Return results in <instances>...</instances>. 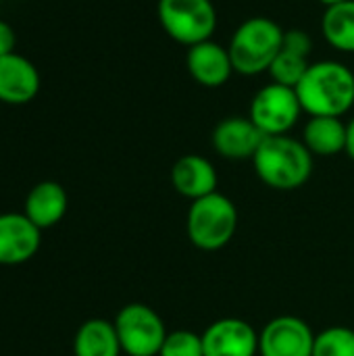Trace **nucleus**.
Listing matches in <instances>:
<instances>
[{
  "label": "nucleus",
  "instance_id": "nucleus-1",
  "mask_svg": "<svg viewBox=\"0 0 354 356\" xmlns=\"http://www.w3.org/2000/svg\"><path fill=\"white\" fill-rule=\"evenodd\" d=\"M294 90L309 117H342L354 106V73L338 60L311 63Z\"/></svg>",
  "mask_w": 354,
  "mask_h": 356
},
{
  "label": "nucleus",
  "instance_id": "nucleus-2",
  "mask_svg": "<svg viewBox=\"0 0 354 356\" xmlns=\"http://www.w3.org/2000/svg\"><path fill=\"white\" fill-rule=\"evenodd\" d=\"M252 165L265 186L290 192L309 181L313 173V154L300 140L290 138L288 134L265 136L252 156Z\"/></svg>",
  "mask_w": 354,
  "mask_h": 356
},
{
  "label": "nucleus",
  "instance_id": "nucleus-3",
  "mask_svg": "<svg viewBox=\"0 0 354 356\" xmlns=\"http://www.w3.org/2000/svg\"><path fill=\"white\" fill-rule=\"evenodd\" d=\"M284 44V29L269 17H250L238 25L230 40L234 71L240 75H259L269 71Z\"/></svg>",
  "mask_w": 354,
  "mask_h": 356
},
{
  "label": "nucleus",
  "instance_id": "nucleus-4",
  "mask_svg": "<svg viewBox=\"0 0 354 356\" xmlns=\"http://www.w3.org/2000/svg\"><path fill=\"white\" fill-rule=\"evenodd\" d=\"M238 229V209L236 204L213 192L204 198L192 200L186 217V232L190 242L207 252L221 250L232 242Z\"/></svg>",
  "mask_w": 354,
  "mask_h": 356
},
{
  "label": "nucleus",
  "instance_id": "nucleus-5",
  "mask_svg": "<svg viewBox=\"0 0 354 356\" xmlns=\"http://www.w3.org/2000/svg\"><path fill=\"white\" fill-rule=\"evenodd\" d=\"M156 10L165 33L186 48L211 40L217 29L213 0H159Z\"/></svg>",
  "mask_w": 354,
  "mask_h": 356
},
{
  "label": "nucleus",
  "instance_id": "nucleus-6",
  "mask_svg": "<svg viewBox=\"0 0 354 356\" xmlns=\"http://www.w3.org/2000/svg\"><path fill=\"white\" fill-rule=\"evenodd\" d=\"M121 350L127 356H159L167 330L159 313L142 302L125 305L115 317Z\"/></svg>",
  "mask_w": 354,
  "mask_h": 356
},
{
  "label": "nucleus",
  "instance_id": "nucleus-7",
  "mask_svg": "<svg viewBox=\"0 0 354 356\" xmlns=\"http://www.w3.org/2000/svg\"><path fill=\"white\" fill-rule=\"evenodd\" d=\"M300 113L296 90L271 81L252 96L248 117L263 136H286L298 123Z\"/></svg>",
  "mask_w": 354,
  "mask_h": 356
},
{
  "label": "nucleus",
  "instance_id": "nucleus-8",
  "mask_svg": "<svg viewBox=\"0 0 354 356\" xmlns=\"http://www.w3.org/2000/svg\"><path fill=\"white\" fill-rule=\"evenodd\" d=\"M315 334L309 323L294 315L271 319L259 334L261 356H313Z\"/></svg>",
  "mask_w": 354,
  "mask_h": 356
},
{
  "label": "nucleus",
  "instance_id": "nucleus-9",
  "mask_svg": "<svg viewBox=\"0 0 354 356\" xmlns=\"http://www.w3.org/2000/svg\"><path fill=\"white\" fill-rule=\"evenodd\" d=\"M42 244V229L25 213H0V265L31 261Z\"/></svg>",
  "mask_w": 354,
  "mask_h": 356
},
{
  "label": "nucleus",
  "instance_id": "nucleus-10",
  "mask_svg": "<svg viewBox=\"0 0 354 356\" xmlns=\"http://www.w3.org/2000/svg\"><path fill=\"white\" fill-rule=\"evenodd\" d=\"M202 348L204 356H257L259 334L244 319L223 317L204 330Z\"/></svg>",
  "mask_w": 354,
  "mask_h": 356
},
{
  "label": "nucleus",
  "instance_id": "nucleus-11",
  "mask_svg": "<svg viewBox=\"0 0 354 356\" xmlns=\"http://www.w3.org/2000/svg\"><path fill=\"white\" fill-rule=\"evenodd\" d=\"M263 140V131L250 121V117H227L217 123L211 136L215 152L227 161L252 159Z\"/></svg>",
  "mask_w": 354,
  "mask_h": 356
},
{
  "label": "nucleus",
  "instance_id": "nucleus-12",
  "mask_svg": "<svg viewBox=\"0 0 354 356\" xmlns=\"http://www.w3.org/2000/svg\"><path fill=\"white\" fill-rule=\"evenodd\" d=\"M42 79L38 67L23 54L0 56V102L21 106L31 102L40 92Z\"/></svg>",
  "mask_w": 354,
  "mask_h": 356
},
{
  "label": "nucleus",
  "instance_id": "nucleus-13",
  "mask_svg": "<svg viewBox=\"0 0 354 356\" xmlns=\"http://www.w3.org/2000/svg\"><path fill=\"white\" fill-rule=\"evenodd\" d=\"M186 69L190 77L202 88H221L234 73L227 46H221L213 40L188 48Z\"/></svg>",
  "mask_w": 354,
  "mask_h": 356
},
{
  "label": "nucleus",
  "instance_id": "nucleus-14",
  "mask_svg": "<svg viewBox=\"0 0 354 356\" xmlns=\"http://www.w3.org/2000/svg\"><path fill=\"white\" fill-rule=\"evenodd\" d=\"M217 171L213 163L200 154H186L171 169V184L184 198L198 200L217 192Z\"/></svg>",
  "mask_w": 354,
  "mask_h": 356
},
{
  "label": "nucleus",
  "instance_id": "nucleus-15",
  "mask_svg": "<svg viewBox=\"0 0 354 356\" xmlns=\"http://www.w3.org/2000/svg\"><path fill=\"white\" fill-rule=\"evenodd\" d=\"M69 209V196L56 181H40L25 196L23 213L44 232L63 221Z\"/></svg>",
  "mask_w": 354,
  "mask_h": 356
},
{
  "label": "nucleus",
  "instance_id": "nucleus-16",
  "mask_svg": "<svg viewBox=\"0 0 354 356\" xmlns=\"http://www.w3.org/2000/svg\"><path fill=\"white\" fill-rule=\"evenodd\" d=\"M303 144L313 156L346 152V125L340 117H311L303 131Z\"/></svg>",
  "mask_w": 354,
  "mask_h": 356
},
{
  "label": "nucleus",
  "instance_id": "nucleus-17",
  "mask_svg": "<svg viewBox=\"0 0 354 356\" xmlns=\"http://www.w3.org/2000/svg\"><path fill=\"white\" fill-rule=\"evenodd\" d=\"M121 342L113 321L106 319H88L79 325L73 338L75 356H119Z\"/></svg>",
  "mask_w": 354,
  "mask_h": 356
},
{
  "label": "nucleus",
  "instance_id": "nucleus-18",
  "mask_svg": "<svg viewBox=\"0 0 354 356\" xmlns=\"http://www.w3.org/2000/svg\"><path fill=\"white\" fill-rule=\"evenodd\" d=\"M321 31L332 48L340 52H354V0L325 8Z\"/></svg>",
  "mask_w": 354,
  "mask_h": 356
},
{
  "label": "nucleus",
  "instance_id": "nucleus-19",
  "mask_svg": "<svg viewBox=\"0 0 354 356\" xmlns=\"http://www.w3.org/2000/svg\"><path fill=\"white\" fill-rule=\"evenodd\" d=\"M309 67H311V63L307 56H300L296 52L282 48L267 73L271 75L273 83H280L286 88H296L300 83V79L305 77Z\"/></svg>",
  "mask_w": 354,
  "mask_h": 356
},
{
  "label": "nucleus",
  "instance_id": "nucleus-20",
  "mask_svg": "<svg viewBox=\"0 0 354 356\" xmlns=\"http://www.w3.org/2000/svg\"><path fill=\"white\" fill-rule=\"evenodd\" d=\"M313 356H354V330L334 325L315 336Z\"/></svg>",
  "mask_w": 354,
  "mask_h": 356
},
{
  "label": "nucleus",
  "instance_id": "nucleus-21",
  "mask_svg": "<svg viewBox=\"0 0 354 356\" xmlns=\"http://www.w3.org/2000/svg\"><path fill=\"white\" fill-rule=\"evenodd\" d=\"M159 356H204L202 336L190 330H175L169 332Z\"/></svg>",
  "mask_w": 354,
  "mask_h": 356
},
{
  "label": "nucleus",
  "instance_id": "nucleus-22",
  "mask_svg": "<svg viewBox=\"0 0 354 356\" xmlns=\"http://www.w3.org/2000/svg\"><path fill=\"white\" fill-rule=\"evenodd\" d=\"M282 48L309 58V54L313 50V38L309 35V31L298 29V27L284 29V44H282Z\"/></svg>",
  "mask_w": 354,
  "mask_h": 356
},
{
  "label": "nucleus",
  "instance_id": "nucleus-23",
  "mask_svg": "<svg viewBox=\"0 0 354 356\" xmlns=\"http://www.w3.org/2000/svg\"><path fill=\"white\" fill-rule=\"evenodd\" d=\"M15 44H17L15 29L10 27V23L0 19V56L13 54L15 52Z\"/></svg>",
  "mask_w": 354,
  "mask_h": 356
},
{
  "label": "nucleus",
  "instance_id": "nucleus-24",
  "mask_svg": "<svg viewBox=\"0 0 354 356\" xmlns=\"http://www.w3.org/2000/svg\"><path fill=\"white\" fill-rule=\"evenodd\" d=\"M346 154L354 161V119L346 125Z\"/></svg>",
  "mask_w": 354,
  "mask_h": 356
},
{
  "label": "nucleus",
  "instance_id": "nucleus-25",
  "mask_svg": "<svg viewBox=\"0 0 354 356\" xmlns=\"http://www.w3.org/2000/svg\"><path fill=\"white\" fill-rule=\"evenodd\" d=\"M317 2H321L325 8H330V6H336V4H340V2H346V0H317Z\"/></svg>",
  "mask_w": 354,
  "mask_h": 356
}]
</instances>
